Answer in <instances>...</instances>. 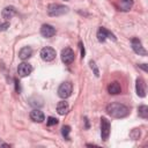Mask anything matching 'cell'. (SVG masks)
Returning <instances> with one entry per match:
<instances>
[{
  "mask_svg": "<svg viewBox=\"0 0 148 148\" xmlns=\"http://www.w3.org/2000/svg\"><path fill=\"white\" fill-rule=\"evenodd\" d=\"M105 110H106V113L113 118H125L130 113V110L126 105L117 102L108 104Z\"/></svg>",
  "mask_w": 148,
  "mask_h": 148,
  "instance_id": "obj_1",
  "label": "cell"
},
{
  "mask_svg": "<svg viewBox=\"0 0 148 148\" xmlns=\"http://www.w3.org/2000/svg\"><path fill=\"white\" fill-rule=\"evenodd\" d=\"M68 13V7L59 3H50L47 6V14L50 16H60Z\"/></svg>",
  "mask_w": 148,
  "mask_h": 148,
  "instance_id": "obj_2",
  "label": "cell"
},
{
  "mask_svg": "<svg viewBox=\"0 0 148 148\" xmlns=\"http://www.w3.org/2000/svg\"><path fill=\"white\" fill-rule=\"evenodd\" d=\"M72 90H73V86H72L71 82H68V81L62 82L58 88V96L60 98L65 99V98H67L72 95Z\"/></svg>",
  "mask_w": 148,
  "mask_h": 148,
  "instance_id": "obj_3",
  "label": "cell"
},
{
  "mask_svg": "<svg viewBox=\"0 0 148 148\" xmlns=\"http://www.w3.org/2000/svg\"><path fill=\"white\" fill-rule=\"evenodd\" d=\"M110 131H111V124H110V121L105 117H102L101 118V136H102V140L106 141L109 139Z\"/></svg>",
  "mask_w": 148,
  "mask_h": 148,
  "instance_id": "obj_4",
  "label": "cell"
},
{
  "mask_svg": "<svg viewBox=\"0 0 148 148\" xmlns=\"http://www.w3.org/2000/svg\"><path fill=\"white\" fill-rule=\"evenodd\" d=\"M106 38H111V39H113V40H117L116 36H114L111 31H109V30L105 29L104 27H101V28L98 29V31H97V39H98V42L103 43V42H105Z\"/></svg>",
  "mask_w": 148,
  "mask_h": 148,
  "instance_id": "obj_5",
  "label": "cell"
},
{
  "mask_svg": "<svg viewBox=\"0 0 148 148\" xmlns=\"http://www.w3.org/2000/svg\"><path fill=\"white\" fill-rule=\"evenodd\" d=\"M74 59H75V54H74V51L71 47H65L61 51V60L66 65L72 64L74 61Z\"/></svg>",
  "mask_w": 148,
  "mask_h": 148,
  "instance_id": "obj_6",
  "label": "cell"
},
{
  "mask_svg": "<svg viewBox=\"0 0 148 148\" xmlns=\"http://www.w3.org/2000/svg\"><path fill=\"white\" fill-rule=\"evenodd\" d=\"M131 45H132L133 51H134L136 54H139V56H147V51H146V49L142 46V43H141V40H140L139 38H132Z\"/></svg>",
  "mask_w": 148,
  "mask_h": 148,
  "instance_id": "obj_7",
  "label": "cell"
},
{
  "mask_svg": "<svg viewBox=\"0 0 148 148\" xmlns=\"http://www.w3.org/2000/svg\"><path fill=\"white\" fill-rule=\"evenodd\" d=\"M40 58L44 61H52L56 58V50L50 47V46L43 47L40 50Z\"/></svg>",
  "mask_w": 148,
  "mask_h": 148,
  "instance_id": "obj_8",
  "label": "cell"
},
{
  "mask_svg": "<svg viewBox=\"0 0 148 148\" xmlns=\"http://www.w3.org/2000/svg\"><path fill=\"white\" fill-rule=\"evenodd\" d=\"M32 72V66L28 62H21L18 64V67H17V73L21 77H24V76H28L30 73Z\"/></svg>",
  "mask_w": 148,
  "mask_h": 148,
  "instance_id": "obj_9",
  "label": "cell"
},
{
  "mask_svg": "<svg viewBox=\"0 0 148 148\" xmlns=\"http://www.w3.org/2000/svg\"><path fill=\"white\" fill-rule=\"evenodd\" d=\"M40 35L45 38H51L56 35V29L51 24H43L40 28Z\"/></svg>",
  "mask_w": 148,
  "mask_h": 148,
  "instance_id": "obj_10",
  "label": "cell"
},
{
  "mask_svg": "<svg viewBox=\"0 0 148 148\" xmlns=\"http://www.w3.org/2000/svg\"><path fill=\"white\" fill-rule=\"evenodd\" d=\"M135 89H136V94H138L139 97H145L146 96V83H145L142 77H138L136 79Z\"/></svg>",
  "mask_w": 148,
  "mask_h": 148,
  "instance_id": "obj_11",
  "label": "cell"
},
{
  "mask_svg": "<svg viewBox=\"0 0 148 148\" xmlns=\"http://www.w3.org/2000/svg\"><path fill=\"white\" fill-rule=\"evenodd\" d=\"M29 116H30V119H31L32 121H35V123H42V121L45 119L44 113H43L40 110H38V109L32 110Z\"/></svg>",
  "mask_w": 148,
  "mask_h": 148,
  "instance_id": "obj_12",
  "label": "cell"
},
{
  "mask_svg": "<svg viewBox=\"0 0 148 148\" xmlns=\"http://www.w3.org/2000/svg\"><path fill=\"white\" fill-rule=\"evenodd\" d=\"M15 14H16V9H15V7H13V6L5 7V8L2 9V12H1V15H2V17H3L5 20L12 18Z\"/></svg>",
  "mask_w": 148,
  "mask_h": 148,
  "instance_id": "obj_13",
  "label": "cell"
},
{
  "mask_svg": "<svg viewBox=\"0 0 148 148\" xmlns=\"http://www.w3.org/2000/svg\"><path fill=\"white\" fill-rule=\"evenodd\" d=\"M31 54H32V49L30 46H24V47H22L20 50L18 58L22 59V60H27V59H29L31 57Z\"/></svg>",
  "mask_w": 148,
  "mask_h": 148,
  "instance_id": "obj_14",
  "label": "cell"
},
{
  "mask_svg": "<svg viewBox=\"0 0 148 148\" xmlns=\"http://www.w3.org/2000/svg\"><path fill=\"white\" fill-rule=\"evenodd\" d=\"M108 91H109V94H112V95L120 94V91H121V87H120L119 82H117V81L111 82V83L108 86Z\"/></svg>",
  "mask_w": 148,
  "mask_h": 148,
  "instance_id": "obj_15",
  "label": "cell"
},
{
  "mask_svg": "<svg viewBox=\"0 0 148 148\" xmlns=\"http://www.w3.org/2000/svg\"><path fill=\"white\" fill-rule=\"evenodd\" d=\"M68 103L66 102V101H61V102H59L58 104H57V112L59 113V114H61V116H64L67 111H68Z\"/></svg>",
  "mask_w": 148,
  "mask_h": 148,
  "instance_id": "obj_16",
  "label": "cell"
},
{
  "mask_svg": "<svg viewBox=\"0 0 148 148\" xmlns=\"http://www.w3.org/2000/svg\"><path fill=\"white\" fill-rule=\"evenodd\" d=\"M132 5H133V0H121L119 8H120V10L127 12V10H130V8L132 7Z\"/></svg>",
  "mask_w": 148,
  "mask_h": 148,
  "instance_id": "obj_17",
  "label": "cell"
},
{
  "mask_svg": "<svg viewBox=\"0 0 148 148\" xmlns=\"http://www.w3.org/2000/svg\"><path fill=\"white\" fill-rule=\"evenodd\" d=\"M138 114H139V117L146 119L148 117V106L147 105H140L138 108Z\"/></svg>",
  "mask_w": 148,
  "mask_h": 148,
  "instance_id": "obj_18",
  "label": "cell"
},
{
  "mask_svg": "<svg viewBox=\"0 0 148 148\" xmlns=\"http://www.w3.org/2000/svg\"><path fill=\"white\" fill-rule=\"evenodd\" d=\"M69 132H71V127H69L68 125L62 126V128H61V134H62V136H64L66 140H69Z\"/></svg>",
  "mask_w": 148,
  "mask_h": 148,
  "instance_id": "obj_19",
  "label": "cell"
},
{
  "mask_svg": "<svg viewBox=\"0 0 148 148\" xmlns=\"http://www.w3.org/2000/svg\"><path fill=\"white\" fill-rule=\"evenodd\" d=\"M130 136L133 139V140H138L140 138V130L139 128H133L130 133Z\"/></svg>",
  "mask_w": 148,
  "mask_h": 148,
  "instance_id": "obj_20",
  "label": "cell"
},
{
  "mask_svg": "<svg viewBox=\"0 0 148 148\" xmlns=\"http://www.w3.org/2000/svg\"><path fill=\"white\" fill-rule=\"evenodd\" d=\"M46 124H47V126L57 125V124H58V119H57V118H54V117H49V118H47Z\"/></svg>",
  "mask_w": 148,
  "mask_h": 148,
  "instance_id": "obj_21",
  "label": "cell"
},
{
  "mask_svg": "<svg viewBox=\"0 0 148 148\" xmlns=\"http://www.w3.org/2000/svg\"><path fill=\"white\" fill-rule=\"evenodd\" d=\"M90 67H91V69H94V73H95V75L96 76H98L99 75V73H98V69H97V67H96V64H95V61H90Z\"/></svg>",
  "mask_w": 148,
  "mask_h": 148,
  "instance_id": "obj_22",
  "label": "cell"
},
{
  "mask_svg": "<svg viewBox=\"0 0 148 148\" xmlns=\"http://www.w3.org/2000/svg\"><path fill=\"white\" fill-rule=\"evenodd\" d=\"M8 28H9V22H3V23H0V31L7 30Z\"/></svg>",
  "mask_w": 148,
  "mask_h": 148,
  "instance_id": "obj_23",
  "label": "cell"
},
{
  "mask_svg": "<svg viewBox=\"0 0 148 148\" xmlns=\"http://www.w3.org/2000/svg\"><path fill=\"white\" fill-rule=\"evenodd\" d=\"M79 46H80V49H81V57L83 58V57H84V47H83V45H82L81 42L79 43Z\"/></svg>",
  "mask_w": 148,
  "mask_h": 148,
  "instance_id": "obj_24",
  "label": "cell"
},
{
  "mask_svg": "<svg viewBox=\"0 0 148 148\" xmlns=\"http://www.w3.org/2000/svg\"><path fill=\"white\" fill-rule=\"evenodd\" d=\"M139 67H140V68H142L145 72H147V71H148V68H147V65H146V64H141V65H139Z\"/></svg>",
  "mask_w": 148,
  "mask_h": 148,
  "instance_id": "obj_25",
  "label": "cell"
},
{
  "mask_svg": "<svg viewBox=\"0 0 148 148\" xmlns=\"http://www.w3.org/2000/svg\"><path fill=\"white\" fill-rule=\"evenodd\" d=\"M15 83H16V91L20 92V90H21V89H20V84H18L20 82H17V80H15Z\"/></svg>",
  "mask_w": 148,
  "mask_h": 148,
  "instance_id": "obj_26",
  "label": "cell"
},
{
  "mask_svg": "<svg viewBox=\"0 0 148 148\" xmlns=\"http://www.w3.org/2000/svg\"><path fill=\"white\" fill-rule=\"evenodd\" d=\"M65 1H67V0H65Z\"/></svg>",
  "mask_w": 148,
  "mask_h": 148,
  "instance_id": "obj_27",
  "label": "cell"
}]
</instances>
